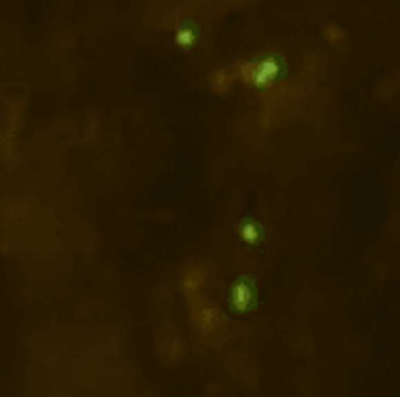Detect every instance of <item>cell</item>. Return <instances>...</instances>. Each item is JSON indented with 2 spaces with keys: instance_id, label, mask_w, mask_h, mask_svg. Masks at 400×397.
<instances>
[{
  "instance_id": "cell-1",
  "label": "cell",
  "mask_w": 400,
  "mask_h": 397,
  "mask_svg": "<svg viewBox=\"0 0 400 397\" xmlns=\"http://www.w3.org/2000/svg\"><path fill=\"white\" fill-rule=\"evenodd\" d=\"M249 291H244V282H239V288H236V293H234V304H236V310H249Z\"/></svg>"
}]
</instances>
